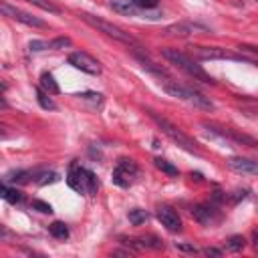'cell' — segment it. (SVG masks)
I'll list each match as a JSON object with an SVG mask.
<instances>
[{
    "label": "cell",
    "instance_id": "18",
    "mask_svg": "<svg viewBox=\"0 0 258 258\" xmlns=\"http://www.w3.org/2000/svg\"><path fill=\"white\" fill-rule=\"evenodd\" d=\"M0 196H2L8 204H18V202H22V198H24L22 191H18L16 187H8L6 183L0 187Z\"/></svg>",
    "mask_w": 258,
    "mask_h": 258
},
{
    "label": "cell",
    "instance_id": "9",
    "mask_svg": "<svg viewBox=\"0 0 258 258\" xmlns=\"http://www.w3.org/2000/svg\"><path fill=\"white\" fill-rule=\"evenodd\" d=\"M69 62H71L75 69H79V71H83V73H87V75H99V73H101V62H99L97 58H93L91 54L81 52V50L71 52V54H69Z\"/></svg>",
    "mask_w": 258,
    "mask_h": 258
},
{
    "label": "cell",
    "instance_id": "13",
    "mask_svg": "<svg viewBox=\"0 0 258 258\" xmlns=\"http://www.w3.org/2000/svg\"><path fill=\"white\" fill-rule=\"evenodd\" d=\"M191 214H194V218H196L200 224H204V226H210V224H214V222L220 218V216L216 214V208L206 206V204L196 206V208L191 210Z\"/></svg>",
    "mask_w": 258,
    "mask_h": 258
},
{
    "label": "cell",
    "instance_id": "3",
    "mask_svg": "<svg viewBox=\"0 0 258 258\" xmlns=\"http://www.w3.org/2000/svg\"><path fill=\"white\" fill-rule=\"evenodd\" d=\"M163 91L173 99H179V101H185V103L194 105L196 109H202V111H212L214 109V103L196 89H189V87H183V85H177V83H165Z\"/></svg>",
    "mask_w": 258,
    "mask_h": 258
},
{
    "label": "cell",
    "instance_id": "26",
    "mask_svg": "<svg viewBox=\"0 0 258 258\" xmlns=\"http://www.w3.org/2000/svg\"><path fill=\"white\" fill-rule=\"evenodd\" d=\"M71 44V38L69 36H58L54 40H50V48H64Z\"/></svg>",
    "mask_w": 258,
    "mask_h": 258
},
{
    "label": "cell",
    "instance_id": "6",
    "mask_svg": "<svg viewBox=\"0 0 258 258\" xmlns=\"http://www.w3.org/2000/svg\"><path fill=\"white\" fill-rule=\"evenodd\" d=\"M135 175H137L135 161L133 159H119L117 165H115V169H113V173H111V179L119 187H129L133 183Z\"/></svg>",
    "mask_w": 258,
    "mask_h": 258
},
{
    "label": "cell",
    "instance_id": "19",
    "mask_svg": "<svg viewBox=\"0 0 258 258\" xmlns=\"http://www.w3.org/2000/svg\"><path fill=\"white\" fill-rule=\"evenodd\" d=\"M48 232H50V236L56 238V240L69 238V228H67V224H64V222H58V220L48 226Z\"/></svg>",
    "mask_w": 258,
    "mask_h": 258
},
{
    "label": "cell",
    "instance_id": "4",
    "mask_svg": "<svg viewBox=\"0 0 258 258\" xmlns=\"http://www.w3.org/2000/svg\"><path fill=\"white\" fill-rule=\"evenodd\" d=\"M67 183H69L75 191L87 194V196H93V194L97 191V187H99V181H97L95 173H93L91 169H87V167L77 165V163L71 165V169H69V173H67Z\"/></svg>",
    "mask_w": 258,
    "mask_h": 258
},
{
    "label": "cell",
    "instance_id": "16",
    "mask_svg": "<svg viewBox=\"0 0 258 258\" xmlns=\"http://www.w3.org/2000/svg\"><path fill=\"white\" fill-rule=\"evenodd\" d=\"M40 89L42 91H46L48 95H58V83L54 81V77L50 75V73H42L40 75Z\"/></svg>",
    "mask_w": 258,
    "mask_h": 258
},
{
    "label": "cell",
    "instance_id": "17",
    "mask_svg": "<svg viewBox=\"0 0 258 258\" xmlns=\"http://www.w3.org/2000/svg\"><path fill=\"white\" fill-rule=\"evenodd\" d=\"M133 246L137 248H153V250H161L163 248V242L155 236H143V238H137V240H131Z\"/></svg>",
    "mask_w": 258,
    "mask_h": 258
},
{
    "label": "cell",
    "instance_id": "10",
    "mask_svg": "<svg viewBox=\"0 0 258 258\" xmlns=\"http://www.w3.org/2000/svg\"><path fill=\"white\" fill-rule=\"evenodd\" d=\"M157 220L161 222V226H165L169 232H179L181 230V220L177 216V212L169 206H159L157 208Z\"/></svg>",
    "mask_w": 258,
    "mask_h": 258
},
{
    "label": "cell",
    "instance_id": "22",
    "mask_svg": "<svg viewBox=\"0 0 258 258\" xmlns=\"http://www.w3.org/2000/svg\"><path fill=\"white\" fill-rule=\"evenodd\" d=\"M36 101H38V105H40L42 109H54V107H56V105L48 99V93H46V91H42L40 87L36 89Z\"/></svg>",
    "mask_w": 258,
    "mask_h": 258
},
{
    "label": "cell",
    "instance_id": "5",
    "mask_svg": "<svg viewBox=\"0 0 258 258\" xmlns=\"http://www.w3.org/2000/svg\"><path fill=\"white\" fill-rule=\"evenodd\" d=\"M147 115L155 121V125H157V127H159V129H161V131H163V133H165L173 143H177L179 147H183V149H185V151H189V153H198L196 141H194L191 137H187L179 127H175V125H173V123H169L165 117H159L157 113H153V111H149V109H147Z\"/></svg>",
    "mask_w": 258,
    "mask_h": 258
},
{
    "label": "cell",
    "instance_id": "1",
    "mask_svg": "<svg viewBox=\"0 0 258 258\" xmlns=\"http://www.w3.org/2000/svg\"><path fill=\"white\" fill-rule=\"evenodd\" d=\"M161 56H163L167 62H171V64H175L177 69H181L185 75L194 77L196 81H202V83H208V85L214 83V79H212L191 56H187L185 52H181V50H177V48H163V50H161Z\"/></svg>",
    "mask_w": 258,
    "mask_h": 258
},
{
    "label": "cell",
    "instance_id": "34",
    "mask_svg": "<svg viewBox=\"0 0 258 258\" xmlns=\"http://www.w3.org/2000/svg\"><path fill=\"white\" fill-rule=\"evenodd\" d=\"M252 240H254V246L258 248V232H254V234H252Z\"/></svg>",
    "mask_w": 258,
    "mask_h": 258
},
{
    "label": "cell",
    "instance_id": "21",
    "mask_svg": "<svg viewBox=\"0 0 258 258\" xmlns=\"http://www.w3.org/2000/svg\"><path fill=\"white\" fill-rule=\"evenodd\" d=\"M153 163H155V167H157L159 171H163V173H167V175H177V167L171 165L169 161H165V159H161V157H155Z\"/></svg>",
    "mask_w": 258,
    "mask_h": 258
},
{
    "label": "cell",
    "instance_id": "30",
    "mask_svg": "<svg viewBox=\"0 0 258 258\" xmlns=\"http://www.w3.org/2000/svg\"><path fill=\"white\" fill-rule=\"evenodd\" d=\"M135 4L141 10H147V8H155L157 6V0H135Z\"/></svg>",
    "mask_w": 258,
    "mask_h": 258
},
{
    "label": "cell",
    "instance_id": "25",
    "mask_svg": "<svg viewBox=\"0 0 258 258\" xmlns=\"http://www.w3.org/2000/svg\"><path fill=\"white\" fill-rule=\"evenodd\" d=\"M28 48L34 50V52H38V50L50 48V42H46V40H30V42H28Z\"/></svg>",
    "mask_w": 258,
    "mask_h": 258
},
{
    "label": "cell",
    "instance_id": "35",
    "mask_svg": "<svg viewBox=\"0 0 258 258\" xmlns=\"http://www.w3.org/2000/svg\"><path fill=\"white\" fill-rule=\"evenodd\" d=\"M256 2H258V0H256Z\"/></svg>",
    "mask_w": 258,
    "mask_h": 258
},
{
    "label": "cell",
    "instance_id": "33",
    "mask_svg": "<svg viewBox=\"0 0 258 258\" xmlns=\"http://www.w3.org/2000/svg\"><path fill=\"white\" fill-rule=\"evenodd\" d=\"M177 248H179V250H185V252H198L194 246H185V244H179Z\"/></svg>",
    "mask_w": 258,
    "mask_h": 258
},
{
    "label": "cell",
    "instance_id": "8",
    "mask_svg": "<svg viewBox=\"0 0 258 258\" xmlns=\"http://www.w3.org/2000/svg\"><path fill=\"white\" fill-rule=\"evenodd\" d=\"M0 10H2L4 16L12 18V20H18V22H22V24H26V26L46 28V22H44V20H40V18H36V16L24 12V10H20V8H14V6H10V4H6V2L0 4Z\"/></svg>",
    "mask_w": 258,
    "mask_h": 258
},
{
    "label": "cell",
    "instance_id": "14",
    "mask_svg": "<svg viewBox=\"0 0 258 258\" xmlns=\"http://www.w3.org/2000/svg\"><path fill=\"white\" fill-rule=\"evenodd\" d=\"M111 8L115 12H119V14H125V16H137V12L141 10L135 4V0H113L111 2Z\"/></svg>",
    "mask_w": 258,
    "mask_h": 258
},
{
    "label": "cell",
    "instance_id": "7",
    "mask_svg": "<svg viewBox=\"0 0 258 258\" xmlns=\"http://www.w3.org/2000/svg\"><path fill=\"white\" fill-rule=\"evenodd\" d=\"M189 54L200 58V60H220V58H232V60H246L244 56H236V54H230L226 52L224 48L220 46H200V44H194L189 46Z\"/></svg>",
    "mask_w": 258,
    "mask_h": 258
},
{
    "label": "cell",
    "instance_id": "12",
    "mask_svg": "<svg viewBox=\"0 0 258 258\" xmlns=\"http://www.w3.org/2000/svg\"><path fill=\"white\" fill-rule=\"evenodd\" d=\"M165 32L171 34V36H189V34H196V32L206 34L208 28L202 26V24H196V22H175V24L167 26Z\"/></svg>",
    "mask_w": 258,
    "mask_h": 258
},
{
    "label": "cell",
    "instance_id": "29",
    "mask_svg": "<svg viewBox=\"0 0 258 258\" xmlns=\"http://www.w3.org/2000/svg\"><path fill=\"white\" fill-rule=\"evenodd\" d=\"M56 179H58V175L50 171V173H42L36 181H38V183H52V181H56Z\"/></svg>",
    "mask_w": 258,
    "mask_h": 258
},
{
    "label": "cell",
    "instance_id": "23",
    "mask_svg": "<svg viewBox=\"0 0 258 258\" xmlns=\"http://www.w3.org/2000/svg\"><path fill=\"white\" fill-rule=\"evenodd\" d=\"M26 2H30V4H34V6H38L40 10H46V12H52V14H58L60 10H58V6H54L50 0H26Z\"/></svg>",
    "mask_w": 258,
    "mask_h": 258
},
{
    "label": "cell",
    "instance_id": "11",
    "mask_svg": "<svg viewBox=\"0 0 258 258\" xmlns=\"http://www.w3.org/2000/svg\"><path fill=\"white\" fill-rule=\"evenodd\" d=\"M228 167L242 175H258V161L250 157H230Z\"/></svg>",
    "mask_w": 258,
    "mask_h": 258
},
{
    "label": "cell",
    "instance_id": "20",
    "mask_svg": "<svg viewBox=\"0 0 258 258\" xmlns=\"http://www.w3.org/2000/svg\"><path fill=\"white\" fill-rule=\"evenodd\" d=\"M127 218H129V222H131L133 226H139V224H143V222H147V218H149V214H147L145 210H141V208H135V210H129V214H127Z\"/></svg>",
    "mask_w": 258,
    "mask_h": 258
},
{
    "label": "cell",
    "instance_id": "28",
    "mask_svg": "<svg viewBox=\"0 0 258 258\" xmlns=\"http://www.w3.org/2000/svg\"><path fill=\"white\" fill-rule=\"evenodd\" d=\"M32 208H36V210L42 212V214H50V212H52L50 204H46V202H42V200H32Z\"/></svg>",
    "mask_w": 258,
    "mask_h": 258
},
{
    "label": "cell",
    "instance_id": "27",
    "mask_svg": "<svg viewBox=\"0 0 258 258\" xmlns=\"http://www.w3.org/2000/svg\"><path fill=\"white\" fill-rule=\"evenodd\" d=\"M6 181H24L26 179V171H10V173H6V177H4Z\"/></svg>",
    "mask_w": 258,
    "mask_h": 258
},
{
    "label": "cell",
    "instance_id": "2",
    "mask_svg": "<svg viewBox=\"0 0 258 258\" xmlns=\"http://www.w3.org/2000/svg\"><path fill=\"white\" fill-rule=\"evenodd\" d=\"M81 18H83L87 24H91L93 28H97L99 32H103V34H107V36H111V38H115V40H119V42H125L127 46L143 48L141 42H139L135 36H131L129 32H125L123 28H119L117 24H113V22H109V20H105V18H99V16H95V14H89V12H83Z\"/></svg>",
    "mask_w": 258,
    "mask_h": 258
},
{
    "label": "cell",
    "instance_id": "24",
    "mask_svg": "<svg viewBox=\"0 0 258 258\" xmlns=\"http://www.w3.org/2000/svg\"><path fill=\"white\" fill-rule=\"evenodd\" d=\"M226 248H228V250H232V252L242 250V248H244V238H242V236H232V238L228 240Z\"/></svg>",
    "mask_w": 258,
    "mask_h": 258
},
{
    "label": "cell",
    "instance_id": "31",
    "mask_svg": "<svg viewBox=\"0 0 258 258\" xmlns=\"http://www.w3.org/2000/svg\"><path fill=\"white\" fill-rule=\"evenodd\" d=\"M79 97H81V99H91V101H95V103H101V95H99V93H81Z\"/></svg>",
    "mask_w": 258,
    "mask_h": 258
},
{
    "label": "cell",
    "instance_id": "32",
    "mask_svg": "<svg viewBox=\"0 0 258 258\" xmlns=\"http://www.w3.org/2000/svg\"><path fill=\"white\" fill-rule=\"evenodd\" d=\"M204 254H208V256H222V250H218V248H206Z\"/></svg>",
    "mask_w": 258,
    "mask_h": 258
},
{
    "label": "cell",
    "instance_id": "15",
    "mask_svg": "<svg viewBox=\"0 0 258 258\" xmlns=\"http://www.w3.org/2000/svg\"><path fill=\"white\" fill-rule=\"evenodd\" d=\"M135 58L139 60V64L145 69V71H149L151 75H155V77H167V71L163 69V67H159V64H155L151 58H147L145 54H141V52H135Z\"/></svg>",
    "mask_w": 258,
    "mask_h": 258
}]
</instances>
